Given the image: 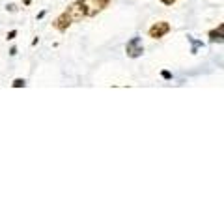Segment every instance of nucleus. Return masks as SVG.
Masks as SVG:
<instances>
[{
    "label": "nucleus",
    "mask_w": 224,
    "mask_h": 224,
    "mask_svg": "<svg viewBox=\"0 0 224 224\" xmlns=\"http://www.w3.org/2000/svg\"><path fill=\"white\" fill-rule=\"evenodd\" d=\"M79 2L82 4L86 17H95L97 13H101L110 4V0H79Z\"/></svg>",
    "instance_id": "f257e3e1"
},
{
    "label": "nucleus",
    "mask_w": 224,
    "mask_h": 224,
    "mask_svg": "<svg viewBox=\"0 0 224 224\" xmlns=\"http://www.w3.org/2000/svg\"><path fill=\"white\" fill-rule=\"evenodd\" d=\"M125 54L129 58H140L144 54V45H142V38L140 36H133L127 43H125Z\"/></svg>",
    "instance_id": "f03ea898"
},
{
    "label": "nucleus",
    "mask_w": 224,
    "mask_h": 224,
    "mask_svg": "<svg viewBox=\"0 0 224 224\" xmlns=\"http://www.w3.org/2000/svg\"><path fill=\"white\" fill-rule=\"evenodd\" d=\"M168 32H170V24H168L166 21H157V23H153L150 26L148 36L151 39H161V38H164Z\"/></svg>",
    "instance_id": "7ed1b4c3"
},
{
    "label": "nucleus",
    "mask_w": 224,
    "mask_h": 224,
    "mask_svg": "<svg viewBox=\"0 0 224 224\" xmlns=\"http://www.w3.org/2000/svg\"><path fill=\"white\" fill-rule=\"evenodd\" d=\"M71 24H73V21L69 19V15H67V11H66V10L62 11V13H60V15L56 17L54 21H52V28H56V30L62 32V34L67 32V28L71 26Z\"/></svg>",
    "instance_id": "20e7f679"
},
{
    "label": "nucleus",
    "mask_w": 224,
    "mask_h": 224,
    "mask_svg": "<svg viewBox=\"0 0 224 224\" xmlns=\"http://www.w3.org/2000/svg\"><path fill=\"white\" fill-rule=\"evenodd\" d=\"M66 11H67V15H69V19H71L73 23H80V21L86 17V13H84V8H82V4L79 2V0H77V2H73Z\"/></svg>",
    "instance_id": "39448f33"
},
{
    "label": "nucleus",
    "mask_w": 224,
    "mask_h": 224,
    "mask_svg": "<svg viewBox=\"0 0 224 224\" xmlns=\"http://www.w3.org/2000/svg\"><path fill=\"white\" fill-rule=\"evenodd\" d=\"M209 41L211 43H224V23H220L217 28H213V30H209Z\"/></svg>",
    "instance_id": "423d86ee"
},
{
    "label": "nucleus",
    "mask_w": 224,
    "mask_h": 224,
    "mask_svg": "<svg viewBox=\"0 0 224 224\" xmlns=\"http://www.w3.org/2000/svg\"><path fill=\"white\" fill-rule=\"evenodd\" d=\"M187 41L191 43V54H198V49H204V43L192 36H187Z\"/></svg>",
    "instance_id": "0eeeda50"
},
{
    "label": "nucleus",
    "mask_w": 224,
    "mask_h": 224,
    "mask_svg": "<svg viewBox=\"0 0 224 224\" xmlns=\"http://www.w3.org/2000/svg\"><path fill=\"white\" fill-rule=\"evenodd\" d=\"M26 86V80L24 79H15L11 82V88H24Z\"/></svg>",
    "instance_id": "6e6552de"
},
{
    "label": "nucleus",
    "mask_w": 224,
    "mask_h": 224,
    "mask_svg": "<svg viewBox=\"0 0 224 224\" xmlns=\"http://www.w3.org/2000/svg\"><path fill=\"white\" fill-rule=\"evenodd\" d=\"M161 77H163L164 80H172V73L168 71V69H163V71H161Z\"/></svg>",
    "instance_id": "1a4fd4ad"
},
{
    "label": "nucleus",
    "mask_w": 224,
    "mask_h": 224,
    "mask_svg": "<svg viewBox=\"0 0 224 224\" xmlns=\"http://www.w3.org/2000/svg\"><path fill=\"white\" fill-rule=\"evenodd\" d=\"M17 38V30H10L8 36H6V39H15Z\"/></svg>",
    "instance_id": "9d476101"
},
{
    "label": "nucleus",
    "mask_w": 224,
    "mask_h": 224,
    "mask_svg": "<svg viewBox=\"0 0 224 224\" xmlns=\"http://www.w3.org/2000/svg\"><path fill=\"white\" fill-rule=\"evenodd\" d=\"M161 2H163L164 6H172V4H176L178 0H161Z\"/></svg>",
    "instance_id": "9b49d317"
},
{
    "label": "nucleus",
    "mask_w": 224,
    "mask_h": 224,
    "mask_svg": "<svg viewBox=\"0 0 224 224\" xmlns=\"http://www.w3.org/2000/svg\"><path fill=\"white\" fill-rule=\"evenodd\" d=\"M17 54V47H11L10 49V56H15Z\"/></svg>",
    "instance_id": "f8f14e48"
},
{
    "label": "nucleus",
    "mask_w": 224,
    "mask_h": 224,
    "mask_svg": "<svg viewBox=\"0 0 224 224\" xmlns=\"http://www.w3.org/2000/svg\"><path fill=\"white\" fill-rule=\"evenodd\" d=\"M45 13H47L45 10H43V11H39V13H38V21H41V19H43V17H45Z\"/></svg>",
    "instance_id": "ddd939ff"
},
{
    "label": "nucleus",
    "mask_w": 224,
    "mask_h": 224,
    "mask_svg": "<svg viewBox=\"0 0 224 224\" xmlns=\"http://www.w3.org/2000/svg\"><path fill=\"white\" fill-rule=\"evenodd\" d=\"M6 10H8V11H15L17 8H15V6H13V4H10V6H6Z\"/></svg>",
    "instance_id": "4468645a"
},
{
    "label": "nucleus",
    "mask_w": 224,
    "mask_h": 224,
    "mask_svg": "<svg viewBox=\"0 0 224 224\" xmlns=\"http://www.w3.org/2000/svg\"><path fill=\"white\" fill-rule=\"evenodd\" d=\"M23 4H24V6H30V4H32V0H23Z\"/></svg>",
    "instance_id": "2eb2a0df"
}]
</instances>
